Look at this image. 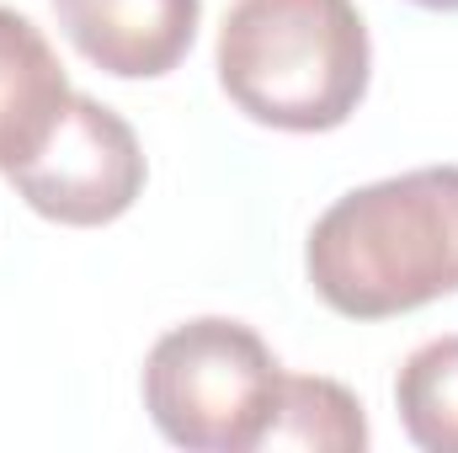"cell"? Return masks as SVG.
Returning <instances> with one entry per match:
<instances>
[{
    "mask_svg": "<svg viewBox=\"0 0 458 453\" xmlns=\"http://www.w3.org/2000/svg\"><path fill=\"white\" fill-rule=\"evenodd\" d=\"M304 272L346 321H389L458 294V166L352 187L315 219Z\"/></svg>",
    "mask_w": 458,
    "mask_h": 453,
    "instance_id": "cell-1",
    "label": "cell"
},
{
    "mask_svg": "<svg viewBox=\"0 0 458 453\" xmlns=\"http://www.w3.org/2000/svg\"><path fill=\"white\" fill-rule=\"evenodd\" d=\"M214 64L245 117L283 133H326L357 113L373 48L352 0H234Z\"/></svg>",
    "mask_w": 458,
    "mask_h": 453,
    "instance_id": "cell-2",
    "label": "cell"
},
{
    "mask_svg": "<svg viewBox=\"0 0 458 453\" xmlns=\"http://www.w3.org/2000/svg\"><path fill=\"white\" fill-rule=\"evenodd\" d=\"M283 368L272 346L245 321L203 315L149 346L144 357V411L149 422L192 453L267 449L277 416Z\"/></svg>",
    "mask_w": 458,
    "mask_h": 453,
    "instance_id": "cell-3",
    "label": "cell"
},
{
    "mask_svg": "<svg viewBox=\"0 0 458 453\" xmlns=\"http://www.w3.org/2000/svg\"><path fill=\"white\" fill-rule=\"evenodd\" d=\"M16 198L54 225H113L144 192V150L128 117L97 97H70L48 139L5 171Z\"/></svg>",
    "mask_w": 458,
    "mask_h": 453,
    "instance_id": "cell-4",
    "label": "cell"
},
{
    "mask_svg": "<svg viewBox=\"0 0 458 453\" xmlns=\"http://www.w3.org/2000/svg\"><path fill=\"white\" fill-rule=\"evenodd\" d=\"M64 38L117 81L171 75L203 21V0H54Z\"/></svg>",
    "mask_w": 458,
    "mask_h": 453,
    "instance_id": "cell-5",
    "label": "cell"
},
{
    "mask_svg": "<svg viewBox=\"0 0 458 453\" xmlns=\"http://www.w3.org/2000/svg\"><path fill=\"white\" fill-rule=\"evenodd\" d=\"M70 75L48 48L43 27L0 5V171L21 166L70 102Z\"/></svg>",
    "mask_w": 458,
    "mask_h": 453,
    "instance_id": "cell-6",
    "label": "cell"
},
{
    "mask_svg": "<svg viewBox=\"0 0 458 453\" xmlns=\"http://www.w3.org/2000/svg\"><path fill=\"white\" fill-rule=\"evenodd\" d=\"M267 449H320V453H362L368 449V416L362 400L336 379L283 373L277 416L267 427Z\"/></svg>",
    "mask_w": 458,
    "mask_h": 453,
    "instance_id": "cell-7",
    "label": "cell"
},
{
    "mask_svg": "<svg viewBox=\"0 0 458 453\" xmlns=\"http://www.w3.org/2000/svg\"><path fill=\"white\" fill-rule=\"evenodd\" d=\"M400 427L416 449L458 453V337L416 346L394 379Z\"/></svg>",
    "mask_w": 458,
    "mask_h": 453,
    "instance_id": "cell-8",
    "label": "cell"
},
{
    "mask_svg": "<svg viewBox=\"0 0 458 453\" xmlns=\"http://www.w3.org/2000/svg\"><path fill=\"white\" fill-rule=\"evenodd\" d=\"M411 5H427V11H458V0H411Z\"/></svg>",
    "mask_w": 458,
    "mask_h": 453,
    "instance_id": "cell-9",
    "label": "cell"
}]
</instances>
